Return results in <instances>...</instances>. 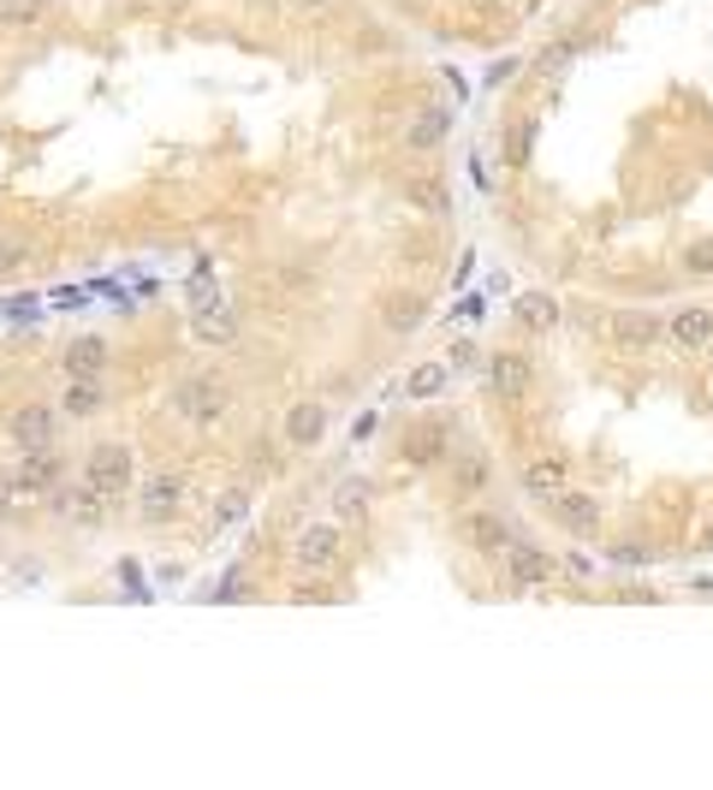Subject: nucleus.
Returning a JSON list of instances; mask_svg holds the SVG:
<instances>
[{"label": "nucleus", "mask_w": 713, "mask_h": 790, "mask_svg": "<svg viewBox=\"0 0 713 790\" xmlns=\"http://www.w3.org/2000/svg\"><path fill=\"white\" fill-rule=\"evenodd\" d=\"M172 411L191 422V429H214V422H226V411H232V387L214 369H197L172 387Z\"/></svg>", "instance_id": "nucleus-1"}, {"label": "nucleus", "mask_w": 713, "mask_h": 790, "mask_svg": "<svg viewBox=\"0 0 713 790\" xmlns=\"http://www.w3.org/2000/svg\"><path fill=\"white\" fill-rule=\"evenodd\" d=\"M399 458L411 464V470H434V464H446V458H453V422H446V416H416V422H404Z\"/></svg>", "instance_id": "nucleus-2"}, {"label": "nucleus", "mask_w": 713, "mask_h": 790, "mask_svg": "<svg viewBox=\"0 0 713 790\" xmlns=\"http://www.w3.org/2000/svg\"><path fill=\"white\" fill-rule=\"evenodd\" d=\"M83 481H90V488H101L108 500H120L131 481H137V458H131V446H120V441L90 446V452H83Z\"/></svg>", "instance_id": "nucleus-3"}, {"label": "nucleus", "mask_w": 713, "mask_h": 790, "mask_svg": "<svg viewBox=\"0 0 713 790\" xmlns=\"http://www.w3.org/2000/svg\"><path fill=\"white\" fill-rule=\"evenodd\" d=\"M458 541H464L470 553H488V559H493V553L512 547V523H505L500 511L476 505V511H464V518H458Z\"/></svg>", "instance_id": "nucleus-4"}, {"label": "nucleus", "mask_w": 713, "mask_h": 790, "mask_svg": "<svg viewBox=\"0 0 713 790\" xmlns=\"http://www.w3.org/2000/svg\"><path fill=\"white\" fill-rule=\"evenodd\" d=\"M553 518H559V530L571 535V541H594L601 535V500H594V493H577V488H565L559 500H553Z\"/></svg>", "instance_id": "nucleus-5"}, {"label": "nucleus", "mask_w": 713, "mask_h": 790, "mask_svg": "<svg viewBox=\"0 0 713 790\" xmlns=\"http://www.w3.org/2000/svg\"><path fill=\"white\" fill-rule=\"evenodd\" d=\"M488 387L500 392V399H523V392L535 387L530 351H493V357H488Z\"/></svg>", "instance_id": "nucleus-6"}, {"label": "nucleus", "mask_w": 713, "mask_h": 790, "mask_svg": "<svg viewBox=\"0 0 713 790\" xmlns=\"http://www.w3.org/2000/svg\"><path fill=\"white\" fill-rule=\"evenodd\" d=\"M339 547H345L339 523H310V530L292 541V559H298V570H333Z\"/></svg>", "instance_id": "nucleus-7"}, {"label": "nucleus", "mask_w": 713, "mask_h": 790, "mask_svg": "<svg viewBox=\"0 0 713 790\" xmlns=\"http://www.w3.org/2000/svg\"><path fill=\"white\" fill-rule=\"evenodd\" d=\"M613 340H619V351H654L666 340V315L660 310H613Z\"/></svg>", "instance_id": "nucleus-8"}, {"label": "nucleus", "mask_w": 713, "mask_h": 790, "mask_svg": "<svg viewBox=\"0 0 713 790\" xmlns=\"http://www.w3.org/2000/svg\"><path fill=\"white\" fill-rule=\"evenodd\" d=\"M7 434H12V446H54V434H60V404H24V411H12Z\"/></svg>", "instance_id": "nucleus-9"}, {"label": "nucleus", "mask_w": 713, "mask_h": 790, "mask_svg": "<svg viewBox=\"0 0 713 790\" xmlns=\"http://www.w3.org/2000/svg\"><path fill=\"white\" fill-rule=\"evenodd\" d=\"M12 476H19L31 493H54V488H60V476H66V464H60V452H54V446H19Z\"/></svg>", "instance_id": "nucleus-10"}, {"label": "nucleus", "mask_w": 713, "mask_h": 790, "mask_svg": "<svg viewBox=\"0 0 713 790\" xmlns=\"http://www.w3.org/2000/svg\"><path fill=\"white\" fill-rule=\"evenodd\" d=\"M505 570H512L517 589H542V582H553V570H559V553L530 547V541H512V547H505Z\"/></svg>", "instance_id": "nucleus-11"}, {"label": "nucleus", "mask_w": 713, "mask_h": 790, "mask_svg": "<svg viewBox=\"0 0 713 790\" xmlns=\"http://www.w3.org/2000/svg\"><path fill=\"white\" fill-rule=\"evenodd\" d=\"M666 340L678 351H702L713 340V310L708 303H678V310H666Z\"/></svg>", "instance_id": "nucleus-12"}, {"label": "nucleus", "mask_w": 713, "mask_h": 790, "mask_svg": "<svg viewBox=\"0 0 713 790\" xmlns=\"http://www.w3.org/2000/svg\"><path fill=\"white\" fill-rule=\"evenodd\" d=\"M137 505H143V523H167L172 511L185 505V476H149L143 481V493H137Z\"/></svg>", "instance_id": "nucleus-13"}, {"label": "nucleus", "mask_w": 713, "mask_h": 790, "mask_svg": "<svg viewBox=\"0 0 713 790\" xmlns=\"http://www.w3.org/2000/svg\"><path fill=\"white\" fill-rule=\"evenodd\" d=\"M565 481H571L565 458H530V464H523V493H530L535 505H553L565 493Z\"/></svg>", "instance_id": "nucleus-14"}, {"label": "nucleus", "mask_w": 713, "mask_h": 790, "mask_svg": "<svg viewBox=\"0 0 713 790\" xmlns=\"http://www.w3.org/2000/svg\"><path fill=\"white\" fill-rule=\"evenodd\" d=\"M54 505H60V518H66V523H78V530H96V523L108 518V493H101V488H90V481H78V488H66V493H60V500H54Z\"/></svg>", "instance_id": "nucleus-15"}, {"label": "nucleus", "mask_w": 713, "mask_h": 790, "mask_svg": "<svg viewBox=\"0 0 713 790\" xmlns=\"http://www.w3.org/2000/svg\"><path fill=\"white\" fill-rule=\"evenodd\" d=\"M446 137H453V108H428V113H416V120L404 125V149H416V155L441 149Z\"/></svg>", "instance_id": "nucleus-16"}, {"label": "nucleus", "mask_w": 713, "mask_h": 790, "mask_svg": "<svg viewBox=\"0 0 713 790\" xmlns=\"http://www.w3.org/2000/svg\"><path fill=\"white\" fill-rule=\"evenodd\" d=\"M108 411V387L90 375H66V392H60V416H101Z\"/></svg>", "instance_id": "nucleus-17"}, {"label": "nucleus", "mask_w": 713, "mask_h": 790, "mask_svg": "<svg viewBox=\"0 0 713 790\" xmlns=\"http://www.w3.org/2000/svg\"><path fill=\"white\" fill-rule=\"evenodd\" d=\"M101 369H108V340H101V333H78V340L66 345V375L101 380Z\"/></svg>", "instance_id": "nucleus-18"}, {"label": "nucleus", "mask_w": 713, "mask_h": 790, "mask_svg": "<svg viewBox=\"0 0 713 790\" xmlns=\"http://www.w3.org/2000/svg\"><path fill=\"white\" fill-rule=\"evenodd\" d=\"M191 333H197V345H232L238 340V315L226 303H209V310L191 315Z\"/></svg>", "instance_id": "nucleus-19"}, {"label": "nucleus", "mask_w": 713, "mask_h": 790, "mask_svg": "<svg viewBox=\"0 0 713 790\" xmlns=\"http://www.w3.org/2000/svg\"><path fill=\"white\" fill-rule=\"evenodd\" d=\"M422 315H428V298H422V291H399V298L381 303V327L387 333H416Z\"/></svg>", "instance_id": "nucleus-20"}, {"label": "nucleus", "mask_w": 713, "mask_h": 790, "mask_svg": "<svg viewBox=\"0 0 713 790\" xmlns=\"http://www.w3.org/2000/svg\"><path fill=\"white\" fill-rule=\"evenodd\" d=\"M512 315L530 333H553V327H559V298H553V291H523V298L512 303Z\"/></svg>", "instance_id": "nucleus-21"}, {"label": "nucleus", "mask_w": 713, "mask_h": 790, "mask_svg": "<svg viewBox=\"0 0 713 790\" xmlns=\"http://www.w3.org/2000/svg\"><path fill=\"white\" fill-rule=\"evenodd\" d=\"M453 387V363H422V369L404 375V399L411 404H428V399H441V392Z\"/></svg>", "instance_id": "nucleus-22"}, {"label": "nucleus", "mask_w": 713, "mask_h": 790, "mask_svg": "<svg viewBox=\"0 0 713 790\" xmlns=\"http://www.w3.org/2000/svg\"><path fill=\"white\" fill-rule=\"evenodd\" d=\"M322 434H327V411H322V404L303 399V404L286 411V441H292V446H315Z\"/></svg>", "instance_id": "nucleus-23"}, {"label": "nucleus", "mask_w": 713, "mask_h": 790, "mask_svg": "<svg viewBox=\"0 0 713 790\" xmlns=\"http://www.w3.org/2000/svg\"><path fill=\"white\" fill-rule=\"evenodd\" d=\"M583 48H589V36H577V31H571V36L547 42V48L535 54V66H542L547 78H553V71H565V66H571V60H577V54H583Z\"/></svg>", "instance_id": "nucleus-24"}, {"label": "nucleus", "mask_w": 713, "mask_h": 790, "mask_svg": "<svg viewBox=\"0 0 713 790\" xmlns=\"http://www.w3.org/2000/svg\"><path fill=\"white\" fill-rule=\"evenodd\" d=\"M404 202H411V209H422V214H446V209H453L446 185H434V179H411V185H404Z\"/></svg>", "instance_id": "nucleus-25"}, {"label": "nucleus", "mask_w": 713, "mask_h": 790, "mask_svg": "<svg viewBox=\"0 0 713 790\" xmlns=\"http://www.w3.org/2000/svg\"><path fill=\"white\" fill-rule=\"evenodd\" d=\"M31 500H36V493L31 488H24V481L19 476H0V523H19L24 518V511H31Z\"/></svg>", "instance_id": "nucleus-26"}, {"label": "nucleus", "mask_w": 713, "mask_h": 790, "mask_svg": "<svg viewBox=\"0 0 713 790\" xmlns=\"http://www.w3.org/2000/svg\"><path fill=\"white\" fill-rule=\"evenodd\" d=\"M535 131H542V120H535V113H523V120L512 125V143H505V160H512V167H530V149H535Z\"/></svg>", "instance_id": "nucleus-27"}, {"label": "nucleus", "mask_w": 713, "mask_h": 790, "mask_svg": "<svg viewBox=\"0 0 713 790\" xmlns=\"http://www.w3.org/2000/svg\"><path fill=\"white\" fill-rule=\"evenodd\" d=\"M678 268L695 274V280H713V232H708V238H690V244H683Z\"/></svg>", "instance_id": "nucleus-28"}, {"label": "nucleus", "mask_w": 713, "mask_h": 790, "mask_svg": "<svg viewBox=\"0 0 713 790\" xmlns=\"http://www.w3.org/2000/svg\"><path fill=\"white\" fill-rule=\"evenodd\" d=\"M369 481H345V488H339V505H333V511H339V523H352V518H363V511H369V505H363V500H369Z\"/></svg>", "instance_id": "nucleus-29"}, {"label": "nucleus", "mask_w": 713, "mask_h": 790, "mask_svg": "<svg viewBox=\"0 0 713 790\" xmlns=\"http://www.w3.org/2000/svg\"><path fill=\"white\" fill-rule=\"evenodd\" d=\"M606 559H613V565H624V570H636V565H654V559H660V553H654L648 541H619V547L606 553Z\"/></svg>", "instance_id": "nucleus-30"}, {"label": "nucleus", "mask_w": 713, "mask_h": 790, "mask_svg": "<svg viewBox=\"0 0 713 790\" xmlns=\"http://www.w3.org/2000/svg\"><path fill=\"white\" fill-rule=\"evenodd\" d=\"M36 19H42V0H0V24H12V31H24Z\"/></svg>", "instance_id": "nucleus-31"}, {"label": "nucleus", "mask_w": 713, "mask_h": 790, "mask_svg": "<svg viewBox=\"0 0 713 790\" xmlns=\"http://www.w3.org/2000/svg\"><path fill=\"white\" fill-rule=\"evenodd\" d=\"M292 601L298 607H333V589H327V582H298Z\"/></svg>", "instance_id": "nucleus-32"}, {"label": "nucleus", "mask_w": 713, "mask_h": 790, "mask_svg": "<svg viewBox=\"0 0 713 790\" xmlns=\"http://www.w3.org/2000/svg\"><path fill=\"white\" fill-rule=\"evenodd\" d=\"M19 262H31V244L24 238H0V274H12Z\"/></svg>", "instance_id": "nucleus-33"}, {"label": "nucleus", "mask_w": 713, "mask_h": 790, "mask_svg": "<svg viewBox=\"0 0 713 790\" xmlns=\"http://www.w3.org/2000/svg\"><path fill=\"white\" fill-rule=\"evenodd\" d=\"M458 481H464V488H482V481H488V464L470 452V458H464V470H458Z\"/></svg>", "instance_id": "nucleus-34"}, {"label": "nucleus", "mask_w": 713, "mask_h": 790, "mask_svg": "<svg viewBox=\"0 0 713 790\" xmlns=\"http://www.w3.org/2000/svg\"><path fill=\"white\" fill-rule=\"evenodd\" d=\"M565 570H571V577H594V559H589V553H571V559H565Z\"/></svg>", "instance_id": "nucleus-35"}, {"label": "nucleus", "mask_w": 713, "mask_h": 790, "mask_svg": "<svg viewBox=\"0 0 713 790\" xmlns=\"http://www.w3.org/2000/svg\"><path fill=\"white\" fill-rule=\"evenodd\" d=\"M470 357H476V345H470V340H458V345H453V369H464Z\"/></svg>", "instance_id": "nucleus-36"}, {"label": "nucleus", "mask_w": 713, "mask_h": 790, "mask_svg": "<svg viewBox=\"0 0 713 790\" xmlns=\"http://www.w3.org/2000/svg\"><path fill=\"white\" fill-rule=\"evenodd\" d=\"M695 553H713V523H708L702 535H695Z\"/></svg>", "instance_id": "nucleus-37"}, {"label": "nucleus", "mask_w": 713, "mask_h": 790, "mask_svg": "<svg viewBox=\"0 0 713 790\" xmlns=\"http://www.w3.org/2000/svg\"><path fill=\"white\" fill-rule=\"evenodd\" d=\"M298 7H327V0H298Z\"/></svg>", "instance_id": "nucleus-38"}, {"label": "nucleus", "mask_w": 713, "mask_h": 790, "mask_svg": "<svg viewBox=\"0 0 713 790\" xmlns=\"http://www.w3.org/2000/svg\"><path fill=\"white\" fill-rule=\"evenodd\" d=\"M530 7H547V0H530Z\"/></svg>", "instance_id": "nucleus-39"}]
</instances>
